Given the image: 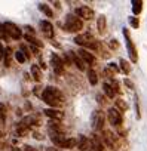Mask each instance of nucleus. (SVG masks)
Returning a JSON list of instances; mask_svg holds the SVG:
<instances>
[{
    "label": "nucleus",
    "mask_w": 147,
    "mask_h": 151,
    "mask_svg": "<svg viewBox=\"0 0 147 151\" xmlns=\"http://www.w3.org/2000/svg\"><path fill=\"white\" fill-rule=\"evenodd\" d=\"M40 98H42L51 108H58V110H59V107L65 102L64 93H62L59 89L54 88V86L45 88L43 92H42V95H40Z\"/></svg>",
    "instance_id": "f257e3e1"
},
{
    "label": "nucleus",
    "mask_w": 147,
    "mask_h": 151,
    "mask_svg": "<svg viewBox=\"0 0 147 151\" xmlns=\"http://www.w3.org/2000/svg\"><path fill=\"white\" fill-rule=\"evenodd\" d=\"M75 42L82 46V47H86V49H94V50H98V46H100V42L95 40V37L89 33H83V34H79L75 37Z\"/></svg>",
    "instance_id": "f03ea898"
},
{
    "label": "nucleus",
    "mask_w": 147,
    "mask_h": 151,
    "mask_svg": "<svg viewBox=\"0 0 147 151\" xmlns=\"http://www.w3.org/2000/svg\"><path fill=\"white\" fill-rule=\"evenodd\" d=\"M65 31L68 33H79L83 28V21L80 18H77L76 15H67L65 24H64Z\"/></svg>",
    "instance_id": "7ed1b4c3"
},
{
    "label": "nucleus",
    "mask_w": 147,
    "mask_h": 151,
    "mask_svg": "<svg viewBox=\"0 0 147 151\" xmlns=\"http://www.w3.org/2000/svg\"><path fill=\"white\" fill-rule=\"evenodd\" d=\"M104 122H106V114L101 111V110H95L91 116V123H92V127L95 130H103L104 127Z\"/></svg>",
    "instance_id": "20e7f679"
},
{
    "label": "nucleus",
    "mask_w": 147,
    "mask_h": 151,
    "mask_svg": "<svg viewBox=\"0 0 147 151\" xmlns=\"http://www.w3.org/2000/svg\"><path fill=\"white\" fill-rule=\"evenodd\" d=\"M75 12H76V17H77V18L85 19V21H91V19L95 18V12H94V9L89 8V6H79V8H76Z\"/></svg>",
    "instance_id": "39448f33"
},
{
    "label": "nucleus",
    "mask_w": 147,
    "mask_h": 151,
    "mask_svg": "<svg viewBox=\"0 0 147 151\" xmlns=\"http://www.w3.org/2000/svg\"><path fill=\"white\" fill-rule=\"evenodd\" d=\"M123 36H125V40H126V47H128V53L131 56V61L132 62H137L138 61V53H137V49H135V45L129 36V31L128 30H123Z\"/></svg>",
    "instance_id": "423d86ee"
},
{
    "label": "nucleus",
    "mask_w": 147,
    "mask_h": 151,
    "mask_svg": "<svg viewBox=\"0 0 147 151\" xmlns=\"http://www.w3.org/2000/svg\"><path fill=\"white\" fill-rule=\"evenodd\" d=\"M3 30H5V33H6L9 37H12V39H15V40H20V39L22 37V31H21L15 24H12V22H5V24H3Z\"/></svg>",
    "instance_id": "0eeeda50"
},
{
    "label": "nucleus",
    "mask_w": 147,
    "mask_h": 151,
    "mask_svg": "<svg viewBox=\"0 0 147 151\" xmlns=\"http://www.w3.org/2000/svg\"><path fill=\"white\" fill-rule=\"evenodd\" d=\"M107 120L113 126H120L122 122H123L122 113L119 110H116V108H109V111H107Z\"/></svg>",
    "instance_id": "6e6552de"
},
{
    "label": "nucleus",
    "mask_w": 147,
    "mask_h": 151,
    "mask_svg": "<svg viewBox=\"0 0 147 151\" xmlns=\"http://www.w3.org/2000/svg\"><path fill=\"white\" fill-rule=\"evenodd\" d=\"M51 65H52V68H54V71L56 74H62L64 73V62L56 53L51 55Z\"/></svg>",
    "instance_id": "1a4fd4ad"
},
{
    "label": "nucleus",
    "mask_w": 147,
    "mask_h": 151,
    "mask_svg": "<svg viewBox=\"0 0 147 151\" xmlns=\"http://www.w3.org/2000/svg\"><path fill=\"white\" fill-rule=\"evenodd\" d=\"M103 141L106 145H109L112 150H117V138L110 132V130H104L103 132Z\"/></svg>",
    "instance_id": "9d476101"
},
{
    "label": "nucleus",
    "mask_w": 147,
    "mask_h": 151,
    "mask_svg": "<svg viewBox=\"0 0 147 151\" xmlns=\"http://www.w3.org/2000/svg\"><path fill=\"white\" fill-rule=\"evenodd\" d=\"M43 113H45L46 117H49L52 120H56V122H59V120L64 119V113L61 110H58V108H46Z\"/></svg>",
    "instance_id": "9b49d317"
},
{
    "label": "nucleus",
    "mask_w": 147,
    "mask_h": 151,
    "mask_svg": "<svg viewBox=\"0 0 147 151\" xmlns=\"http://www.w3.org/2000/svg\"><path fill=\"white\" fill-rule=\"evenodd\" d=\"M68 56L73 59V62H75V65L80 70V71H85L86 70V62L79 56V53H76V52H68Z\"/></svg>",
    "instance_id": "f8f14e48"
},
{
    "label": "nucleus",
    "mask_w": 147,
    "mask_h": 151,
    "mask_svg": "<svg viewBox=\"0 0 147 151\" xmlns=\"http://www.w3.org/2000/svg\"><path fill=\"white\" fill-rule=\"evenodd\" d=\"M21 126L24 127H31V126H40V120L37 116H25L21 120Z\"/></svg>",
    "instance_id": "ddd939ff"
},
{
    "label": "nucleus",
    "mask_w": 147,
    "mask_h": 151,
    "mask_svg": "<svg viewBox=\"0 0 147 151\" xmlns=\"http://www.w3.org/2000/svg\"><path fill=\"white\" fill-rule=\"evenodd\" d=\"M40 30L43 31V34L48 37V39H52L54 37V25L49 22V21H40Z\"/></svg>",
    "instance_id": "4468645a"
},
{
    "label": "nucleus",
    "mask_w": 147,
    "mask_h": 151,
    "mask_svg": "<svg viewBox=\"0 0 147 151\" xmlns=\"http://www.w3.org/2000/svg\"><path fill=\"white\" fill-rule=\"evenodd\" d=\"M77 53H79V56H80V58H82V59H83L86 64L92 65V64L95 62V56H94V55H92L89 50H86V49H80Z\"/></svg>",
    "instance_id": "2eb2a0df"
},
{
    "label": "nucleus",
    "mask_w": 147,
    "mask_h": 151,
    "mask_svg": "<svg viewBox=\"0 0 147 151\" xmlns=\"http://www.w3.org/2000/svg\"><path fill=\"white\" fill-rule=\"evenodd\" d=\"M89 142H91V147L94 148V151H104V144L101 142V139L98 138V136H92L91 139H89Z\"/></svg>",
    "instance_id": "dca6fc26"
},
{
    "label": "nucleus",
    "mask_w": 147,
    "mask_h": 151,
    "mask_svg": "<svg viewBox=\"0 0 147 151\" xmlns=\"http://www.w3.org/2000/svg\"><path fill=\"white\" fill-rule=\"evenodd\" d=\"M89 147H91V142H89V139H88L86 136L80 135V136L77 138V148H79L80 151H85V150H88Z\"/></svg>",
    "instance_id": "f3484780"
},
{
    "label": "nucleus",
    "mask_w": 147,
    "mask_h": 151,
    "mask_svg": "<svg viewBox=\"0 0 147 151\" xmlns=\"http://www.w3.org/2000/svg\"><path fill=\"white\" fill-rule=\"evenodd\" d=\"M97 28H98L100 34H104L106 33V30H107V19H106L104 15L98 17V19H97Z\"/></svg>",
    "instance_id": "a211bd4d"
},
{
    "label": "nucleus",
    "mask_w": 147,
    "mask_h": 151,
    "mask_svg": "<svg viewBox=\"0 0 147 151\" xmlns=\"http://www.w3.org/2000/svg\"><path fill=\"white\" fill-rule=\"evenodd\" d=\"M30 71H31V76H33V79L36 82H40L43 79V74H42V70H40L39 65H31V70Z\"/></svg>",
    "instance_id": "6ab92c4d"
},
{
    "label": "nucleus",
    "mask_w": 147,
    "mask_h": 151,
    "mask_svg": "<svg viewBox=\"0 0 147 151\" xmlns=\"http://www.w3.org/2000/svg\"><path fill=\"white\" fill-rule=\"evenodd\" d=\"M88 80H89V83H91L92 86H95V85L98 83V76H97L95 70H92V68L88 70Z\"/></svg>",
    "instance_id": "aec40b11"
},
{
    "label": "nucleus",
    "mask_w": 147,
    "mask_h": 151,
    "mask_svg": "<svg viewBox=\"0 0 147 151\" xmlns=\"http://www.w3.org/2000/svg\"><path fill=\"white\" fill-rule=\"evenodd\" d=\"M143 11V2L141 0H132V12L134 15H140Z\"/></svg>",
    "instance_id": "412c9836"
},
{
    "label": "nucleus",
    "mask_w": 147,
    "mask_h": 151,
    "mask_svg": "<svg viewBox=\"0 0 147 151\" xmlns=\"http://www.w3.org/2000/svg\"><path fill=\"white\" fill-rule=\"evenodd\" d=\"M103 89H104V93H106L107 98H114L116 96V92H114V89L112 88L110 83H104L103 85Z\"/></svg>",
    "instance_id": "4be33fe9"
},
{
    "label": "nucleus",
    "mask_w": 147,
    "mask_h": 151,
    "mask_svg": "<svg viewBox=\"0 0 147 151\" xmlns=\"http://www.w3.org/2000/svg\"><path fill=\"white\" fill-rule=\"evenodd\" d=\"M114 105H116L114 108H116V110H119L120 113H123V111H126V110H128V104H126L123 99H120V98H117V99L114 101Z\"/></svg>",
    "instance_id": "5701e85b"
},
{
    "label": "nucleus",
    "mask_w": 147,
    "mask_h": 151,
    "mask_svg": "<svg viewBox=\"0 0 147 151\" xmlns=\"http://www.w3.org/2000/svg\"><path fill=\"white\" fill-rule=\"evenodd\" d=\"M12 47H6L5 49V64L6 67H11L12 65Z\"/></svg>",
    "instance_id": "b1692460"
},
{
    "label": "nucleus",
    "mask_w": 147,
    "mask_h": 151,
    "mask_svg": "<svg viewBox=\"0 0 147 151\" xmlns=\"http://www.w3.org/2000/svg\"><path fill=\"white\" fill-rule=\"evenodd\" d=\"M25 40H28V42H30L33 46H37L39 49H40V47H43V43H42V42H40L37 37H34V36H30V34H27V36H25Z\"/></svg>",
    "instance_id": "393cba45"
},
{
    "label": "nucleus",
    "mask_w": 147,
    "mask_h": 151,
    "mask_svg": "<svg viewBox=\"0 0 147 151\" xmlns=\"http://www.w3.org/2000/svg\"><path fill=\"white\" fill-rule=\"evenodd\" d=\"M39 9H40V11H42V12H43L46 17H49V18H52V17H54V12H52V9H51L48 5L40 3V5H39Z\"/></svg>",
    "instance_id": "a878e982"
},
{
    "label": "nucleus",
    "mask_w": 147,
    "mask_h": 151,
    "mask_svg": "<svg viewBox=\"0 0 147 151\" xmlns=\"http://www.w3.org/2000/svg\"><path fill=\"white\" fill-rule=\"evenodd\" d=\"M119 64H120V70H122L125 74H129V73H131V65H129V62H128V61L120 59V61H119Z\"/></svg>",
    "instance_id": "bb28decb"
},
{
    "label": "nucleus",
    "mask_w": 147,
    "mask_h": 151,
    "mask_svg": "<svg viewBox=\"0 0 147 151\" xmlns=\"http://www.w3.org/2000/svg\"><path fill=\"white\" fill-rule=\"evenodd\" d=\"M15 58H17V61L20 62V64H24L25 61H27V58H25V55L21 52V50H18V52H15Z\"/></svg>",
    "instance_id": "cd10ccee"
},
{
    "label": "nucleus",
    "mask_w": 147,
    "mask_h": 151,
    "mask_svg": "<svg viewBox=\"0 0 147 151\" xmlns=\"http://www.w3.org/2000/svg\"><path fill=\"white\" fill-rule=\"evenodd\" d=\"M0 119L5 120L6 119V105L0 102Z\"/></svg>",
    "instance_id": "c85d7f7f"
},
{
    "label": "nucleus",
    "mask_w": 147,
    "mask_h": 151,
    "mask_svg": "<svg viewBox=\"0 0 147 151\" xmlns=\"http://www.w3.org/2000/svg\"><path fill=\"white\" fill-rule=\"evenodd\" d=\"M129 24H131L134 28H138V27H140V21H138V18H135V17H131V18H129Z\"/></svg>",
    "instance_id": "c756f323"
},
{
    "label": "nucleus",
    "mask_w": 147,
    "mask_h": 151,
    "mask_svg": "<svg viewBox=\"0 0 147 151\" xmlns=\"http://www.w3.org/2000/svg\"><path fill=\"white\" fill-rule=\"evenodd\" d=\"M107 68H109V70H110V71H112L113 74L119 73V70H120L119 67H116V64H109V65H107Z\"/></svg>",
    "instance_id": "7c9ffc66"
},
{
    "label": "nucleus",
    "mask_w": 147,
    "mask_h": 151,
    "mask_svg": "<svg viewBox=\"0 0 147 151\" xmlns=\"http://www.w3.org/2000/svg\"><path fill=\"white\" fill-rule=\"evenodd\" d=\"M109 46H110L112 49H117V47H119V43H117V40H116V39H113V40H110V42H109Z\"/></svg>",
    "instance_id": "2f4dec72"
},
{
    "label": "nucleus",
    "mask_w": 147,
    "mask_h": 151,
    "mask_svg": "<svg viewBox=\"0 0 147 151\" xmlns=\"http://www.w3.org/2000/svg\"><path fill=\"white\" fill-rule=\"evenodd\" d=\"M110 85H112V88L114 89V92H116V93H117V92H120V86H119V83H117L116 80H113Z\"/></svg>",
    "instance_id": "473e14b6"
},
{
    "label": "nucleus",
    "mask_w": 147,
    "mask_h": 151,
    "mask_svg": "<svg viewBox=\"0 0 147 151\" xmlns=\"http://www.w3.org/2000/svg\"><path fill=\"white\" fill-rule=\"evenodd\" d=\"M28 133V130H27V127H24V126H21V127H18V135H21V136H25Z\"/></svg>",
    "instance_id": "72a5a7b5"
},
{
    "label": "nucleus",
    "mask_w": 147,
    "mask_h": 151,
    "mask_svg": "<svg viewBox=\"0 0 147 151\" xmlns=\"http://www.w3.org/2000/svg\"><path fill=\"white\" fill-rule=\"evenodd\" d=\"M21 52H22V53H25V58H27V59L31 56V55H30V52H28V49H27L24 45H21Z\"/></svg>",
    "instance_id": "f704fd0d"
},
{
    "label": "nucleus",
    "mask_w": 147,
    "mask_h": 151,
    "mask_svg": "<svg viewBox=\"0 0 147 151\" xmlns=\"http://www.w3.org/2000/svg\"><path fill=\"white\" fill-rule=\"evenodd\" d=\"M125 85H126V86H128L129 89H134V83H132V82H131L129 79H125Z\"/></svg>",
    "instance_id": "c9c22d12"
},
{
    "label": "nucleus",
    "mask_w": 147,
    "mask_h": 151,
    "mask_svg": "<svg viewBox=\"0 0 147 151\" xmlns=\"http://www.w3.org/2000/svg\"><path fill=\"white\" fill-rule=\"evenodd\" d=\"M22 151H37V148H34V147H30V145H25V147L22 148Z\"/></svg>",
    "instance_id": "e433bc0d"
},
{
    "label": "nucleus",
    "mask_w": 147,
    "mask_h": 151,
    "mask_svg": "<svg viewBox=\"0 0 147 151\" xmlns=\"http://www.w3.org/2000/svg\"><path fill=\"white\" fill-rule=\"evenodd\" d=\"M5 58V49H3V46L0 45V61H2Z\"/></svg>",
    "instance_id": "4c0bfd02"
},
{
    "label": "nucleus",
    "mask_w": 147,
    "mask_h": 151,
    "mask_svg": "<svg viewBox=\"0 0 147 151\" xmlns=\"http://www.w3.org/2000/svg\"><path fill=\"white\" fill-rule=\"evenodd\" d=\"M97 99H98V102H100L101 105L106 102V101H104V96H101V95H97Z\"/></svg>",
    "instance_id": "58836bf2"
},
{
    "label": "nucleus",
    "mask_w": 147,
    "mask_h": 151,
    "mask_svg": "<svg viewBox=\"0 0 147 151\" xmlns=\"http://www.w3.org/2000/svg\"><path fill=\"white\" fill-rule=\"evenodd\" d=\"M31 52L34 55H39V49H36V46H31Z\"/></svg>",
    "instance_id": "ea45409f"
},
{
    "label": "nucleus",
    "mask_w": 147,
    "mask_h": 151,
    "mask_svg": "<svg viewBox=\"0 0 147 151\" xmlns=\"http://www.w3.org/2000/svg\"><path fill=\"white\" fill-rule=\"evenodd\" d=\"M5 33V30H3V25H0V36H2Z\"/></svg>",
    "instance_id": "a19ab883"
},
{
    "label": "nucleus",
    "mask_w": 147,
    "mask_h": 151,
    "mask_svg": "<svg viewBox=\"0 0 147 151\" xmlns=\"http://www.w3.org/2000/svg\"><path fill=\"white\" fill-rule=\"evenodd\" d=\"M12 151H22V150H20V148H12Z\"/></svg>",
    "instance_id": "79ce46f5"
},
{
    "label": "nucleus",
    "mask_w": 147,
    "mask_h": 151,
    "mask_svg": "<svg viewBox=\"0 0 147 151\" xmlns=\"http://www.w3.org/2000/svg\"><path fill=\"white\" fill-rule=\"evenodd\" d=\"M46 151H56L55 148H49V150H46Z\"/></svg>",
    "instance_id": "37998d69"
},
{
    "label": "nucleus",
    "mask_w": 147,
    "mask_h": 151,
    "mask_svg": "<svg viewBox=\"0 0 147 151\" xmlns=\"http://www.w3.org/2000/svg\"><path fill=\"white\" fill-rule=\"evenodd\" d=\"M2 136H3V132H2V130H0V138H2Z\"/></svg>",
    "instance_id": "c03bdc74"
},
{
    "label": "nucleus",
    "mask_w": 147,
    "mask_h": 151,
    "mask_svg": "<svg viewBox=\"0 0 147 151\" xmlns=\"http://www.w3.org/2000/svg\"><path fill=\"white\" fill-rule=\"evenodd\" d=\"M0 148H2V144H0Z\"/></svg>",
    "instance_id": "a18cd8bd"
}]
</instances>
